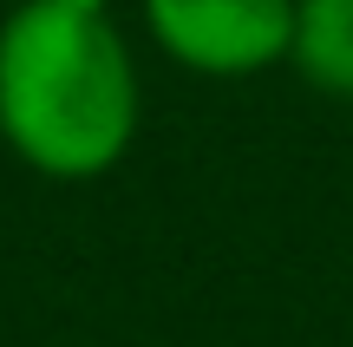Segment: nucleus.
I'll use <instances>...</instances> for the list:
<instances>
[{"mask_svg": "<svg viewBox=\"0 0 353 347\" xmlns=\"http://www.w3.org/2000/svg\"><path fill=\"white\" fill-rule=\"evenodd\" d=\"M0 138L39 177H105L138 138L125 33L72 0H20L0 26Z\"/></svg>", "mask_w": 353, "mask_h": 347, "instance_id": "f257e3e1", "label": "nucleus"}, {"mask_svg": "<svg viewBox=\"0 0 353 347\" xmlns=\"http://www.w3.org/2000/svg\"><path fill=\"white\" fill-rule=\"evenodd\" d=\"M144 26L190 72L249 79L288 59L294 0H144Z\"/></svg>", "mask_w": 353, "mask_h": 347, "instance_id": "f03ea898", "label": "nucleus"}, {"mask_svg": "<svg viewBox=\"0 0 353 347\" xmlns=\"http://www.w3.org/2000/svg\"><path fill=\"white\" fill-rule=\"evenodd\" d=\"M288 59L314 92L353 99V0H294V46Z\"/></svg>", "mask_w": 353, "mask_h": 347, "instance_id": "7ed1b4c3", "label": "nucleus"}, {"mask_svg": "<svg viewBox=\"0 0 353 347\" xmlns=\"http://www.w3.org/2000/svg\"><path fill=\"white\" fill-rule=\"evenodd\" d=\"M72 7H92V13H105V7H112V0H72Z\"/></svg>", "mask_w": 353, "mask_h": 347, "instance_id": "20e7f679", "label": "nucleus"}]
</instances>
